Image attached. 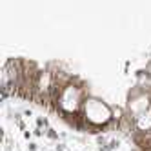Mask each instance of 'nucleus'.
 Segmentation results:
<instances>
[{"instance_id":"obj_1","label":"nucleus","mask_w":151,"mask_h":151,"mask_svg":"<svg viewBox=\"0 0 151 151\" xmlns=\"http://www.w3.org/2000/svg\"><path fill=\"white\" fill-rule=\"evenodd\" d=\"M80 113L86 122V133H93V135L104 133V127L113 120L111 106L99 96H91V95L84 100Z\"/></svg>"},{"instance_id":"obj_2","label":"nucleus","mask_w":151,"mask_h":151,"mask_svg":"<svg viewBox=\"0 0 151 151\" xmlns=\"http://www.w3.org/2000/svg\"><path fill=\"white\" fill-rule=\"evenodd\" d=\"M135 131H140V133L151 131V107L147 111H144L140 116L135 118Z\"/></svg>"},{"instance_id":"obj_3","label":"nucleus","mask_w":151,"mask_h":151,"mask_svg":"<svg viewBox=\"0 0 151 151\" xmlns=\"http://www.w3.org/2000/svg\"><path fill=\"white\" fill-rule=\"evenodd\" d=\"M46 137L51 138V140H58V133H57L53 127H47V129H46Z\"/></svg>"},{"instance_id":"obj_4","label":"nucleus","mask_w":151,"mask_h":151,"mask_svg":"<svg viewBox=\"0 0 151 151\" xmlns=\"http://www.w3.org/2000/svg\"><path fill=\"white\" fill-rule=\"evenodd\" d=\"M37 149H38V146H37L35 142H29V144H27V151H37Z\"/></svg>"},{"instance_id":"obj_5","label":"nucleus","mask_w":151,"mask_h":151,"mask_svg":"<svg viewBox=\"0 0 151 151\" xmlns=\"http://www.w3.org/2000/svg\"><path fill=\"white\" fill-rule=\"evenodd\" d=\"M99 151H113V149L109 147V144H107V146H100V147H99Z\"/></svg>"},{"instance_id":"obj_6","label":"nucleus","mask_w":151,"mask_h":151,"mask_svg":"<svg viewBox=\"0 0 151 151\" xmlns=\"http://www.w3.org/2000/svg\"><path fill=\"white\" fill-rule=\"evenodd\" d=\"M57 151H66V144H57Z\"/></svg>"},{"instance_id":"obj_7","label":"nucleus","mask_w":151,"mask_h":151,"mask_svg":"<svg viewBox=\"0 0 151 151\" xmlns=\"http://www.w3.org/2000/svg\"><path fill=\"white\" fill-rule=\"evenodd\" d=\"M24 138L26 140H31V131H27V129H26V131H24Z\"/></svg>"},{"instance_id":"obj_8","label":"nucleus","mask_w":151,"mask_h":151,"mask_svg":"<svg viewBox=\"0 0 151 151\" xmlns=\"http://www.w3.org/2000/svg\"><path fill=\"white\" fill-rule=\"evenodd\" d=\"M24 115H26V116H31V115H33V111H31V109H26Z\"/></svg>"}]
</instances>
